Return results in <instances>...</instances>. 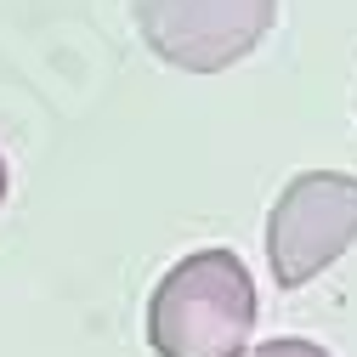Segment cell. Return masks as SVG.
I'll list each match as a JSON object with an SVG mask.
<instances>
[{"label":"cell","instance_id":"cell-1","mask_svg":"<svg viewBox=\"0 0 357 357\" xmlns=\"http://www.w3.org/2000/svg\"><path fill=\"white\" fill-rule=\"evenodd\" d=\"M255 312L250 266L233 250H193L148 301V346L159 357H244Z\"/></svg>","mask_w":357,"mask_h":357},{"label":"cell","instance_id":"cell-2","mask_svg":"<svg viewBox=\"0 0 357 357\" xmlns=\"http://www.w3.org/2000/svg\"><path fill=\"white\" fill-rule=\"evenodd\" d=\"M357 244V176L301 170L266 215V266L278 289H306Z\"/></svg>","mask_w":357,"mask_h":357},{"label":"cell","instance_id":"cell-3","mask_svg":"<svg viewBox=\"0 0 357 357\" xmlns=\"http://www.w3.org/2000/svg\"><path fill=\"white\" fill-rule=\"evenodd\" d=\"M148 52L182 74H221L273 34L278 0H130Z\"/></svg>","mask_w":357,"mask_h":357},{"label":"cell","instance_id":"cell-4","mask_svg":"<svg viewBox=\"0 0 357 357\" xmlns=\"http://www.w3.org/2000/svg\"><path fill=\"white\" fill-rule=\"evenodd\" d=\"M244 357H329L318 340H301V335H273V340H261V346H250Z\"/></svg>","mask_w":357,"mask_h":357},{"label":"cell","instance_id":"cell-5","mask_svg":"<svg viewBox=\"0 0 357 357\" xmlns=\"http://www.w3.org/2000/svg\"><path fill=\"white\" fill-rule=\"evenodd\" d=\"M6 188H12V176H6V159H0V204H6Z\"/></svg>","mask_w":357,"mask_h":357}]
</instances>
